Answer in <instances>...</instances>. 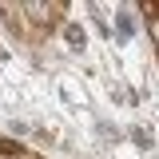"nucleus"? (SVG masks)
<instances>
[{
	"instance_id": "423d86ee",
	"label": "nucleus",
	"mask_w": 159,
	"mask_h": 159,
	"mask_svg": "<svg viewBox=\"0 0 159 159\" xmlns=\"http://www.w3.org/2000/svg\"><path fill=\"white\" fill-rule=\"evenodd\" d=\"M143 40L151 44V52L159 56V20H151V24H143Z\"/></svg>"
},
{
	"instance_id": "0eeeda50",
	"label": "nucleus",
	"mask_w": 159,
	"mask_h": 159,
	"mask_svg": "<svg viewBox=\"0 0 159 159\" xmlns=\"http://www.w3.org/2000/svg\"><path fill=\"white\" fill-rule=\"evenodd\" d=\"M155 60H159V56H155Z\"/></svg>"
},
{
	"instance_id": "39448f33",
	"label": "nucleus",
	"mask_w": 159,
	"mask_h": 159,
	"mask_svg": "<svg viewBox=\"0 0 159 159\" xmlns=\"http://www.w3.org/2000/svg\"><path fill=\"white\" fill-rule=\"evenodd\" d=\"M92 131H96V139L103 143V147H123V127H116L111 119L96 116V119H92Z\"/></svg>"
},
{
	"instance_id": "f03ea898",
	"label": "nucleus",
	"mask_w": 159,
	"mask_h": 159,
	"mask_svg": "<svg viewBox=\"0 0 159 159\" xmlns=\"http://www.w3.org/2000/svg\"><path fill=\"white\" fill-rule=\"evenodd\" d=\"M56 48H64V56L68 60H80L88 48H92V32H88V24L80 16H68L64 24H60L56 32Z\"/></svg>"
},
{
	"instance_id": "20e7f679",
	"label": "nucleus",
	"mask_w": 159,
	"mask_h": 159,
	"mask_svg": "<svg viewBox=\"0 0 159 159\" xmlns=\"http://www.w3.org/2000/svg\"><path fill=\"white\" fill-rule=\"evenodd\" d=\"M56 88H60V96L68 99V103H80V107L88 111V92H84V84H76L72 72H60V76H56Z\"/></svg>"
},
{
	"instance_id": "7ed1b4c3",
	"label": "nucleus",
	"mask_w": 159,
	"mask_h": 159,
	"mask_svg": "<svg viewBox=\"0 0 159 159\" xmlns=\"http://www.w3.org/2000/svg\"><path fill=\"white\" fill-rule=\"evenodd\" d=\"M123 143H131V147L143 151V155H155V151H159L155 127H143V123H127V127H123Z\"/></svg>"
},
{
	"instance_id": "f257e3e1",
	"label": "nucleus",
	"mask_w": 159,
	"mask_h": 159,
	"mask_svg": "<svg viewBox=\"0 0 159 159\" xmlns=\"http://www.w3.org/2000/svg\"><path fill=\"white\" fill-rule=\"evenodd\" d=\"M107 12H111V44L116 48H135L139 36H143V20L135 16V8H131V0H119V4H107Z\"/></svg>"
}]
</instances>
